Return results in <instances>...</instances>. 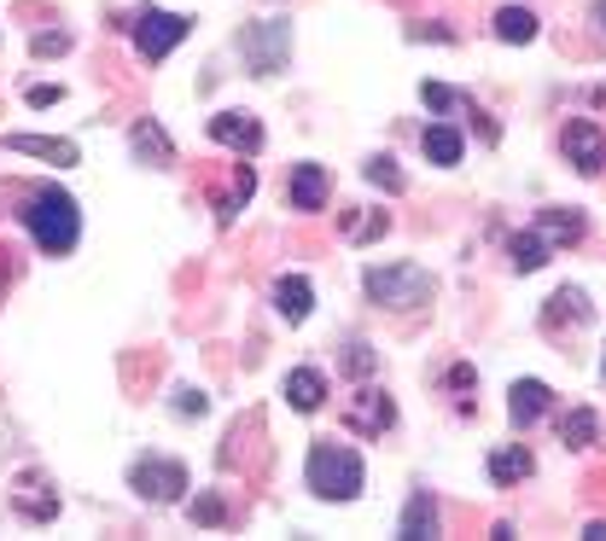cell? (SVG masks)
<instances>
[{"label":"cell","mask_w":606,"mask_h":541,"mask_svg":"<svg viewBox=\"0 0 606 541\" xmlns=\"http://www.w3.org/2000/svg\"><path fill=\"white\" fill-rule=\"evenodd\" d=\"M129 145H134V158H147L152 163V170H170V134L164 129H158V122L147 117V122H134V134H129Z\"/></svg>","instance_id":"ac0fdd59"},{"label":"cell","mask_w":606,"mask_h":541,"mask_svg":"<svg viewBox=\"0 0 606 541\" xmlns=\"http://www.w3.org/2000/svg\"><path fill=\"white\" fill-rule=\"evenodd\" d=\"M549 245H554V239L542 234V227H537V234H513V239H508V262L519 268V274H537V268L549 262Z\"/></svg>","instance_id":"ffe728a7"},{"label":"cell","mask_w":606,"mask_h":541,"mask_svg":"<svg viewBox=\"0 0 606 541\" xmlns=\"http://www.w3.org/2000/svg\"><path fill=\"white\" fill-rule=\"evenodd\" d=\"M35 111H47V106H58V99H65V88H58V82H35V88L24 94Z\"/></svg>","instance_id":"f1b7e54d"},{"label":"cell","mask_w":606,"mask_h":541,"mask_svg":"<svg viewBox=\"0 0 606 541\" xmlns=\"http://www.w3.org/2000/svg\"><path fill=\"white\" fill-rule=\"evenodd\" d=\"M368 181L386 186V193H402V186H409V181H402V170H397V158H386V152L368 158Z\"/></svg>","instance_id":"cb8c5ba5"},{"label":"cell","mask_w":606,"mask_h":541,"mask_svg":"<svg viewBox=\"0 0 606 541\" xmlns=\"http://www.w3.org/2000/svg\"><path fill=\"white\" fill-rule=\"evenodd\" d=\"M600 372H606V361H600Z\"/></svg>","instance_id":"d6a6232c"},{"label":"cell","mask_w":606,"mask_h":541,"mask_svg":"<svg viewBox=\"0 0 606 541\" xmlns=\"http://www.w3.org/2000/svg\"><path fill=\"white\" fill-rule=\"evenodd\" d=\"M303 484H310L315 501H356L361 484H368V466L345 443H315L310 461H303Z\"/></svg>","instance_id":"7a4b0ae2"},{"label":"cell","mask_w":606,"mask_h":541,"mask_svg":"<svg viewBox=\"0 0 606 541\" xmlns=\"http://www.w3.org/2000/svg\"><path fill=\"white\" fill-rule=\"evenodd\" d=\"M210 140H221V145H234V152L257 158V152H262V122H257L251 111H221V117H210Z\"/></svg>","instance_id":"9c48e42d"},{"label":"cell","mask_w":606,"mask_h":541,"mask_svg":"<svg viewBox=\"0 0 606 541\" xmlns=\"http://www.w3.org/2000/svg\"><path fill=\"white\" fill-rule=\"evenodd\" d=\"M18 216H24V227L35 234V245H42L47 257H71L76 239H83V210H76V198L58 193V186H35Z\"/></svg>","instance_id":"6da1fadb"},{"label":"cell","mask_w":606,"mask_h":541,"mask_svg":"<svg viewBox=\"0 0 606 541\" xmlns=\"http://www.w3.org/2000/svg\"><path fill=\"white\" fill-rule=\"evenodd\" d=\"M30 47H35V53L47 58V53H65V47H71V35H65V30H42V35L30 41Z\"/></svg>","instance_id":"f546056e"},{"label":"cell","mask_w":606,"mask_h":541,"mask_svg":"<svg viewBox=\"0 0 606 541\" xmlns=\"http://www.w3.org/2000/svg\"><path fill=\"white\" fill-rule=\"evenodd\" d=\"M589 18H595V30H600V41H606V0H595V7H589Z\"/></svg>","instance_id":"1f68e13d"},{"label":"cell","mask_w":606,"mask_h":541,"mask_svg":"<svg viewBox=\"0 0 606 541\" xmlns=\"http://www.w3.org/2000/svg\"><path fill=\"white\" fill-rule=\"evenodd\" d=\"M345 372L368 379V372H374V349H368V344H350V349H345Z\"/></svg>","instance_id":"83f0119b"},{"label":"cell","mask_w":606,"mask_h":541,"mask_svg":"<svg viewBox=\"0 0 606 541\" xmlns=\"http://www.w3.org/2000/svg\"><path fill=\"white\" fill-rule=\"evenodd\" d=\"M549 397H554V390L542 385V379H519V385L508 390V420H513L519 431H524V425H537L542 413H549Z\"/></svg>","instance_id":"30bf717a"},{"label":"cell","mask_w":606,"mask_h":541,"mask_svg":"<svg viewBox=\"0 0 606 541\" xmlns=\"http://www.w3.org/2000/svg\"><path fill=\"white\" fill-rule=\"evenodd\" d=\"M193 524H228V507H221V495H193Z\"/></svg>","instance_id":"d4e9b609"},{"label":"cell","mask_w":606,"mask_h":541,"mask_svg":"<svg viewBox=\"0 0 606 541\" xmlns=\"http://www.w3.org/2000/svg\"><path fill=\"white\" fill-rule=\"evenodd\" d=\"M129 489L140 495V501L170 507V501H181V495H187V466H181V461H164V454H147V461L129 466Z\"/></svg>","instance_id":"5b68a950"},{"label":"cell","mask_w":606,"mask_h":541,"mask_svg":"<svg viewBox=\"0 0 606 541\" xmlns=\"http://www.w3.org/2000/svg\"><path fill=\"white\" fill-rule=\"evenodd\" d=\"M531 472H537V461L524 448H496L490 454V477H496V484H519V477H531Z\"/></svg>","instance_id":"44dd1931"},{"label":"cell","mask_w":606,"mask_h":541,"mask_svg":"<svg viewBox=\"0 0 606 541\" xmlns=\"http://www.w3.org/2000/svg\"><path fill=\"white\" fill-rule=\"evenodd\" d=\"M420 152L450 170V163H461V152H467V140H461V129H450V122H432V129L420 134Z\"/></svg>","instance_id":"d6986e66"},{"label":"cell","mask_w":606,"mask_h":541,"mask_svg":"<svg viewBox=\"0 0 606 541\" xmlns=\"http://www.w3.org/2000/svg\"><path fill=\"white\" fill-rule=\"evenodd\" d=\"M496 35H501V41H519V47H524V41H537V12L501 7V12H496Z\"/></svg>","instance_id":"7402d4cb"},{"label":"cell","mask_w":606,"mask_h":541,"mask_svg":"<svg viewBox=\"0 0 606 541\" xmlns=\"http://www.w3.org/2000/svg\"><path fill=\"white\" fill-rule=\"evenodd\" d=\"M327 193H333V181H327L321 163H297L292 170V210H321Z\"/></svg>","instance_id":"8fae6325"},{"label":"cell","mask_w":606,"mask_h":541,"mask_svg":"<svg viewBox=\"0 0 606 541\" xmlns=\"http://www.w3.org/2000/svg\"><path fill=\"white\" fill-rule=\"evenodd\" d=\"M345 425L361 431V436H379V431H391V425H397V402H391L379 385H361L356 397L345 402Z\"/></svg>","instance_id":"ba28073f"},{"label":"cell","mask_w":606,"mask_h":541,"mask_svg":"<svg viewBox=\"0 0 606 541\" xmlns=\"http://www.w3.org/2000/svg\"><path fill=\"white\" fill-rule=\"evenodd\" d=\"M565 163H572L577 175H600L606 170V134H600V122H589V117L565 122Z\"/></svg>","instance_id":"52a82bcc"},{"label":"cell","mask_w":606,"mask_h":541,"mask_svg":"<svg viewBox=\"0 0 606 541\" xmlns=\"http://www.w3.org/2000/svg\"><path fill=\"white\" fill-rule=\"evenodd\" d=\"M589 321V297H583L577 285H560L554 297H549V309H542V326L549 332H560V326H583Z\"/></svg>","instance_id":"7c38bea8"},{"label":"cell","mask_w":606,"mask_h":541,"mask_svg":"<svg viewBox=\"0 0 606 541\" xmlns=\"http://www.w3.org/2000/svg\"><path fill=\"white\" fill-rule=\"evenodd\" d=\"M397 530L409 535V541H432V535H437V501H432L426 489L409 495V507H402V524H397Z\"/></svg>","instance_id":"2e32d148"},{"label":"cell","mask_w":606,"mask_h":541,"mask_svg":"<svg viewBox=\"0 0 606 541\" xmlns=\"http://www.w3.org/2000/svg\"><path fill=\"white\" fill-rule=\"evenodd\" d=\"M274 309H280V315H286L292 326L310 321V309H315L310 280H303V274H280V280H274Z\"/></svg>","instance_id":"4fadbf2b"},{"label":"cell","mask_w":606,"mask_h":541,"mask_svg":"<svg viewBox=\"0 0 606 541\" xmlns=\"http://www.w3.org/2000/svg\"><path fill=\"white\" fill-rule=\"evenodd\" d=\"M560 443H565V448H595V443H600V413H595V408L560 413Z\"/></svg>","instance_id":"e0dca14e"},{"label":"cell","mask_w":606,"mask_h":541,"mask_svg":"<svg viewBox=\"0 0 606 541\" xmlns=\"http://www.w3.org/2000/svg\"><path fill=\"white\" fill-rule=\"evenodd\" d=\"M7 152H30V158H47L58 170L76 163V145L71 140H53V134H7Z\"/></svg>","instance_id":"5bb4252c"},{"label":"cell","mask_w":606,"mask_h":541,"mask_svg":"<svg viewBox=\"0 0 606 541\" xmlns=\"http://www.w3.org/2000/svg\"><path fill=\"white\" fill-rule=\"evenodd\" d=\"M361 291L374 297V309H397V315H409L432 297V274L420 262H391V268H368L361 274Z\"/></svg>","instance_id":"3957f363"},{"label":"cell","mask_w":606,"mask_h":541,"mask_svg":"<svg viewBox=\"0 0 606 541\" xmlns=\"http://www.w3.org/2000/svg\"><path fill=\"white\" fill-rule=\"evenodd\" d=\"M286 53H292V30H286V18H257V24L239 30V58L251 65V76H274V71H286Z\"/></svg>","instance_id":"277c9868"},{"label":"cell","mask_w":606,"mask_h":541,"mask_svg":"<svg viewBox=\"0 0 606 541\" xmlns=\"http://www.w3.org/2000/svg\"><path fill=\"white\" fill-rule=\"evenodd\" d=\"M542 234L549 239H583V216L577 210H542Z\"/></svg>","instance_id":"603a6c76"},{"label":"cell","mask_w":606,"mask_h":541,"mask_svg":"<svg viewBox=\"0 0 606 541\" xmlns=\"http://www.w3.org/2000/svg\"><path fill=\"white\" fill-rule=\"evenodd\" d=\"M175 413H187V420H205L210 402H205V390H193V385H181L175 390Z\"/></svg>","instance_id":"484cf974"},{"label":"cell","mask_w":606,"mask_h":541,"mask_svg":"<svg viewBox=\"0 0 606 541\" xmlns=\"http://www.w3.org/2000/svg\"><path fill=\"white\" fill-rule=\"evenodd\" d=\"M286 402H292L297 413H315L321 402H327V379H321L315 367H292V372H286Z\"/></svg>","instance_id":"9a60e30c"},{"label":"cell","mask_w":606,"mask_h":541,"mask_svg":"<svg viewBox=\"0 0 606 541\" xmlns=\"http://www.w3.org/2000/svg\"><path fill=\"white\" fill-rule=\"evenodd\" d=\"M251 193H257V175H251V163H246V170L234 175V198H239V204H251Z\"/></svg>","instance_id":"4dcf8cb0"},{"label":"cell","mask_w":606,"mask_h":541,"mask_svg":"<svg viewBox=\"0 0 606 541\" xmlns=\"http://www.w3.org/2000/svg\"><path fill=\"white\" fill-rule=\"evenodd\" d=\"M187 30H193V18L147 7V12L134 18V53L147 58V65H158V58H170V53L181 47V41H187Z\"/></svg>","instance_id":"8992f818"},{"label":"cell","mask_w":606,"mask_h":541,"mask_svg":"<svg viewBox=\"0 0 606 541\" xmlns=\"http://www.w3.org/2000/svg\"><path fill=\"white\" fill-rule=\"evenodd\" d=\"M420 99H426L432 111H450V106H467V99H461L455 88H443V82H426V88H420Z\"/></svg>","instance_id":"4316f807"}]
</instances>
